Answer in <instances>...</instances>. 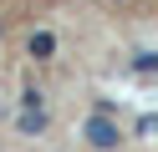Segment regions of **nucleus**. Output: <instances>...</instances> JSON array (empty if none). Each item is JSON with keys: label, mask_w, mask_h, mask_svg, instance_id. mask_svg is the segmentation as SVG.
Instances as JSON below:
<instances>
[{"label": "nucleus", "mask_w": 158, "mask_h": 152, "mask_svg": "<svg viewBox=\"0 0 158 152\" xmlns=\"http://www.w3.org/2000/svg\"><path fill=\"white\" fill-rule=\"evenodd\" d=\"M41 101H46V96H41V86H26V91H21V111H31V107H41Z\"/></svg>", "instance_id": "4"}, {"label": "nucleus", "mask_w": 158, "mask_h": 152, "mask_svg": "<svg viewBox=\"0 0 158 152\" xmlns=\"http://www.w3.org/2000/svg\"><path fill=\"white\" fill-rule=\"evenodd\" d=\"M26 56H31V61H51V56H56V30H31Z\"/></svg>", "instance_id": "2"}, {"label": "nucleus", "mask_w": 158, "mask_h": 152, "mask_svg": "<svg viewBox=\"0 0 158 152\" xmlns=\"http://www.w3.org/2000/svg\"><path fill=\"white\" fill-rule=\"evenodd\" d=\"M82 137H87L92 152H117L123 147V127H117L112 117H102V111H92V117L82 122Z\"/></svg>", "instance_id": "1"}, {"label": "nucleus", "mask_w": 158, "mask_h": 152, "mask_svg": "<svg viewBox=\"0 0 158 152\" xmlns=\"http://www.w3.org/2000/svg\"><path fill=\"white\" fill-rule=\"evenodd\" d=\"M46 127H51L46 107H31V111H21V117H15V132H21V137H41Z\"/></svg>", "instance_id": "3"}, {"label": "nucleus", "mask_w": 158, "mask_h": 152, "mask_svg": "<svg viewBox=\"0 0 158 152\" xmlns=\"http://www.w3.org/2000/svg\"><path fill=\"white\" fill-rule=\"evenodd\" d=\"M0 30H5V25H0Z\"/></svg>", "instance_id": "6"}, {"label": "nucleus", "mask_w": 158, "mask_h": 152, "mask_svg": "<svg viewBox=\"0 0 158 152\" xmlns=\"http://www.w3.org/2000/svg\"><path fill=\"white\" fill-rule=\"evenodd\" d=\"M133 71H143V76H148V71H153V51H138V56H133Z\"/></svg>", "instance_id": "5"}]
</instances>
